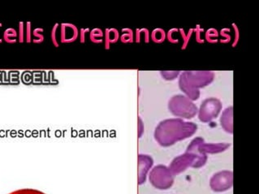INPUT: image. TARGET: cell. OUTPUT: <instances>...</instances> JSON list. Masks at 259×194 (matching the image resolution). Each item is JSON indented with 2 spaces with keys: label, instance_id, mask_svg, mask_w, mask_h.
Masks as SVG:
<instances>
[{
  "label": "cell",
  "instance_id": "1",
  "mask_svg": "<svg viewBox=\"0 0 259 194\" xmlns=\"http://www.w3.org/2000/svg\"><path fill=\"white\" fill-rule=\"evenodd\" d=\"M197 125L185 122L181 119H168L159 123L154 131V138L162 147H170L177 141L193 136L197 131Z\"/></svg>",
  "mask_w": 259,
  "mask_h": 194
},
{
  "label": "cell",
  "instance_id": "2",
  "mask_svg": "<svg viewBox=\"0 0 259 194\" xmlns=\"http://www.w3.org/2000/svg\"><path fill=\"white\" fill-rule=\"evenodd\" d=\"M214 78V72L210 71H185L180 77V88L193 101L199 99L198 89L210 85Z\"/></svg>",
  "mask_w": 259,
  "mask_h": 194
},
{
  "label": "cell",
  "instance_id": "3",
  "mask_svg": "<svg viewBox=\"0 0 259 194\" xmlns=\"http://www.w3.org/2000/svg\"><path fill=\"white\" fill-rule=\"evenodd\" d=\"M168 108L174 116L192 119L198 112V108L192 100L183 95H176L168 103Z\"/></svg>",
  "mask_w": 259,
  "mask_h": 194
},
{
  "label": "cell",
  "instance_id": "4",
  "mask_svg": "<svg viewBox=\"0 0 259 194\" xmlns=\"http://www.w3.org/2000/svg\"><path fill=\"white\" fill-rule=\"evenodd\" d=\"M149 179L152 185L158 189L170 188L174 183V175L164 165L154 167L150 172Z\"/></svg>",
  "mask_w": 259,
  "mask_h": 194
},
{
  "label": "cell",
  "instance_id": "5",
  "mask_svg": "<svg viewBox=\"0 0 259 194\" xmlns=\"http://www.w3.org/2000/svg\"><path fill=\"white\" fill-rule=\"evenodd\" d=\"M202 166L203 164L202 162L200 161V159H198L197 155L186 152L184 155H180L178 157L173 159V161L171 162V165L168 168L173 175H178L187 169L189 167L198 168Z\"/></svg>",
  "mask_w": 259,
  "mask_h": 194
},
{
  "label": "cell",
  "instance_id": "6",
  "mask_svg": "<svg viewBox=\"0 0 259 194\" xmlns=\"http://www.w3.org/2000/svg\"><path fill=\"white\" fill-rule=\"evenodd\" d=\"M222 109V103L216 98H209L204 100L198 111V118L203 123L211 121L217 117Z\"/></svg>",
  "mask_w": 259,
  "mask_h": 194
},
{
  "label": "cell",
  "instance_id": "7",
  "mask_svg": "<svg viewBox=\"0 0 259 194\" xmlns=\"http://www.w3.org/2000/svg\"><path fill=\"white\" fill-rule=\"evenodd\" d=\"M233 183V172L231 171H222L212 176L210 185L214 192H224L232 188Z\"/></svg>",
  "mask_w": 259,
  "mask_h": 194
},
{
  "label": "cell",
  "instance_id": "8",
  "mask_svg": "<svg viewBox=\"0 0 259 194\" xmlns=\"http://www.w3.org/2000/svg\"><path fill=\"white\" fill-rule=\"evenodd\" d=\"M79 31L76 25L70 23H63L60 25V43H71L77 39Z\"/></svg>",
  "mask_w": 259,
  "mask_h": 194
},
{
  "label": "cell",
  "instance_id": "9",
  "mask_svg": "<svg viewBox=\"0 0 259 194\" xmlns=\"http://www.w3.org/2000/svg\"><path fill=\"white\" fill-rule=\"evenodd\" d=\"M152 158L146 155H139L138 156V184H144L146 176L152 167Z\"/></svg>",
  "mask_w": 259,
  "mask_h": 194
},
{
  "label": "cell",
  "instance_id": "10",
  "mask_svg": "<svg viewBox=\"0 0 259 194\" xmlns=\"http://www.w3.org/2000/svg\"><path fill=\"white\" fill-rule=\"evenodd\" d=\"M233 107H229V108L224 110L222 116L220 118L221 126L224 130L226 131L227 132H229V133H233Z\"/></svg>",
  "mask_w": 259,
  "mask_h": 194
},
{
  "label": "cell",
  "instance_id": "11",
  "mask_svg": "<svg viewBox=\"0 0 259 194\" xmlns=\"http://www.w3.org/2000/svg\"><path fill=\"white\" fill-rule=\"evenodd\" d=\"M104 38H105V47L108 49L111 44L115 43L119 40V31L116 29H107L104 33Z\"/></svg>",
  "mask_w": 259,
  "mask_h": 194
},
{
  "label": "cell",
  "instance_id": "12",
  "mask_svg": "<svg viewBox=\"0 0 259 194\" xmlns=\"http://www.w3.org/2000/svg\"><path fill=\"white\" fill-rule=\"evenodd\" d=\"M103 37H104V33L101 29H99V28L92 29L90 33V38L94 43H102L103 41Z\"/></svg>",
  "mask_w": 259,
  "mask_h": 194
},
{
  "label": "cell",
  "instance_id": "13",
  "mask_svg": "<svg viewBox=\"0 0 259 194\" xmlns=\"http://www.w3.org/2000/svg\"><path fill=\"white\" fill-rule=\"evenodd\" d=\"M17 36L18 34H17V30L13 28H9V29H6L4 33V39L9 43H14L17 41Z\"/></svg>",
  "mask_w": 259,
  "mask_h": 194
},
{
  "label": "cell",
  "instance_id": "14",
  "mask_svg": "<svg viewBox=\"0 0 259 194\" xmlns=\"http://www.w3.org/2000/svg\"><path fill=\"white\" fill-rule=\"evenodd\" d=\"M51 38H52V43L55 46L58 47L60 45V25L56 24L54 25L51 33Z\"/></svg>",
  "mask_w": 259,
  "mask_h": 194
},
{
  "label": "cell",
  "instance_id": "15",
  "mask_svg": "<svg viewBox=\"0 0 259 194\" xmlns=\"http://www.w3.org/2000/svg\"><path fill=\"white\" fill-rule=\"evenodd\" d=\"M165 37H166V34H165L164 30L162 29H154L151 33V38L154 42H157V43H160L162 41H164Z\"/></svg>",
  "mask_w": 259,
  "mask_h": 194
},
{
  "label": "cell",
  "instance_id": "16",
  "mask_svg": "<svg viewBox=\"0 0 259 194\" xmlns=\"http://www.w3.org/2000/svg\"><path fill=\"white\" fill-rule=\"evenodd\" d=\"M122 35L120 36V40L123 43H130L134 41V33L132 29H122Z\"/></svg>",
  "mask_w": 259,
  "mask_h": 194
},
{
  "label": "cell",
  "instance_id": "17",
  "mask_svg": "<svg viewBox=\"0 0 259 194\" xmlns=\"http://www.w3.org/2000/svg\"><path fill=\"white\" fill-rule=\"evenodd\" d=\"M149 38H150V33L148 29H137L136 32V41L140 42L142 39L144 40L146 42H148Z\"/></svg>",
  "mask_w": 259,
  "mask_h": 194
},
{
  "label": "cell",
  "instance_id": "18",
  "mask_svg": "<svg viewBox=\"0 0 259 194\" xmlns=\"http://www.w3.org/2000/svg\"><path fill=\"white\" fill-rule=\"evenodd\" d=\"M44 29L37 28L33 30V41L35 43H41L44 40Z\"/></svg>",
  "mask_w": 259,
  "mask_h": 194
},
{
  "label": "cell",
  "instance_id": "19",
  "mask_svg": "<svg viewBox=\"0 0 259 194\" xmlns=\"http://www.w3.org/2000/svg\"><path fill=\"white\" fill-rule=\"evenodd\" d=\"M179 74V71H162L161 72V75L163 76V78L168 80V81H171V80L177 78Z\"/></svg>",
  "mask_w": 259,
  "mask_h": 194
},
{
  "label": "cell",
  "instance_id": "20",
  "mask_svg": "<svg viewBox=\"0 0 259 194\" xmlns=\"http://www.w3.org/2000/svg\"><path fill=\"white\" fill-rule=\"evenodd\" d=\"M218 36V32L214 29H209L206 33V40L210 42H216Z\"/></svg>",
  "mask_w": 259,
  "mask_h": 194
},
{
  "label": "cell",
  "instance_id": "21",
  "mask_svg": "<svg viewBox=\"0 0 259 194\" xmlns=\"http://www.w3.org/2000/svg\"><path fill=\"white\" fill-rule=\"evenodd\" d=\"M143 132H144V124L141 117H138V136L142 137Z\"/></svg>",
  "mask_w": 259,
  "mask_h": 194
},
{
  "label": "cell",
  "instance_id": "22",
  "mask_svg": "<svg viewBox=\"0 0 259 194\" xmlns=\"http://www.w3.org/2000/svg\"><path fill=\"white\" fill-rule=\"evenodd\" d=\"M87 31H89V29H81L80 30V42H84L85 40V34H87Z\"/></svg>",
  "mask_w": 259,
  "mask_h": 194
},
{
  "label": "cell",
  "instance_id": "23",
  "mask_svg": "<svg viewBox=\"0 0 259 194\" xmlns=\"http://www.w3.org/2000/svg\"><path fill=\"white\" fill-rule=\"evenodd\" d=\"M0 42H2V40L0 39Z\"/></svg>",
  "mask_w": 259,
  "mask_h": 194
}]
</instances>
